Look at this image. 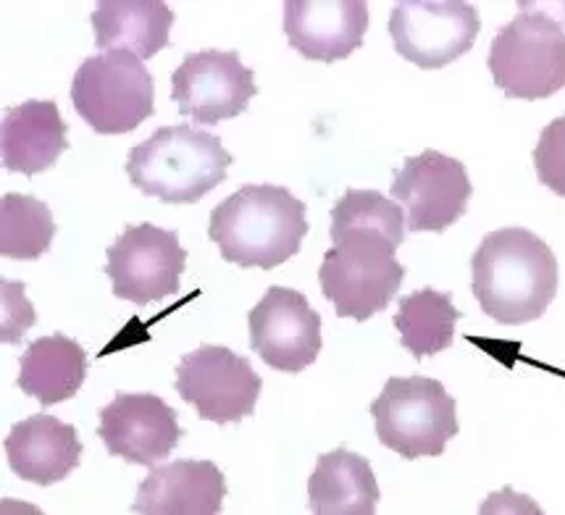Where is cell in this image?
Listing matches in <instances>:
<instances>
[{"label": "cell", "mask_w": 565, "mask_h": 515, "mask_svg": "<svg viewBox=\"0 0 565 515\" xmlns=\"http://www.w3.org/2000/svg\"><path fill=\"white\" fill-rule=\"evenodd\" d=\"M471 287L481 311L505 326L542 319L557 294V258L521 226L489 232L471 258Z\"/></svg>", "instance_id": "1"}, {"label": "cell", "mask_w": 565, "mask_h": 515, "mask_svg": "<svg viewBox=\"0 0 565 515\" xmlns=\"http://www.w3.org/2000/svg\"><path fill=\"white\" fill-rule=\"evenodd\" d=\"M306 203L279 184H245L211 211L209 239L243 269H277L300 253L311 226Z\"/></svg>", "instance_id": "2"}, {"label": "cell", "mask_w": 565, "mask_h": 515, "mask_svg": "<svg viewBox=\"0 0 565 515\" xmlns=\"http://www.w3.org/2000/svg\"><path fill=\"white\" fill-rule=\"evenodd\" d=\"M232 153L216 135L174 124L129 150L127 174L142 195L171 205H192L226 180Z\"/></svg>", "instance_id": "3"}, {"label": "cell", "mask_w": 565, "mask_h": 515, "mask_svg": "<svg viewBox=\"0 0 565 515\" xmlns=\"http://www.w3.org/2000/svg\"><path fill=\"white\" fill-rule=\"evenodd\" d=\"M519 6V17L494 34L487 66L505 98H553L565 87V30L547 9Z\"/></svg>", "instance_id": "4"}, {"label": "cell", "mask_w": 565, "mask_h": 515, "mask_svg": "<svg viewBox=\"0 0 565 515\" xmlns=\"http://www.w3.org/2000/svg\"><path fill=\"white\" fill-rule=\"evenodd\" d=\"M371 416L379 442L405 460L439 458L460 431L458 403L429 376H392L371 403Z\"/></svg>", "instance_id": "5"}, {"label": "cell", "mask_w": 565, "mask_h": 515, "mask_svg": "<svg viewBox=\"0 0 565 515\" xmlns=\"http://www.w3.org/2000/svg\"><path fill=\"white\" fill-rule=\"evenodd\" d=\"M72 103L93 132L127 135L156 114V85L132 53L106 51L82 61Z\"/></svg>", "instance_id": "6"}, {"label": "cell", "mask_w": 565, "mask_h": 515, "mask_svg": "<svg viewBox=\"0 0 565 515\" xmlns=\"http://www.w3.org/2000/svg\"><path fill=\"white\" fill-rule=\"evenodd\" d=\"M405 279V266L397 264L395 247L379 239L353 237L327 250L319 269L321 292L340 319L369 321L382 313Z\"/></svg>", "instance_id": "7"}, {"label": "cell", "mask_w": 565, "mask_h": 515, "mask_svg": "<svg viewBox=\"0 0 565 515\" xmlns=\"http://www.w3.org/2000/svg\"><path fill=\"white\" fill-rule=\"evenodd\" d=\"M177 393L203 421L226 426L255 414L264 379L224 345H200L177 366Z\"/></svg>", "instance_id": "8"}, {"label": "cell", "mask_w": 565, "mask_h": 515, "mask_svg": "<svg viewBox=\"0 0 565 515\" xmlns=\"http://www.w3.org/2000/svg\"><path fill=\"white\" fill-rule=\"evenodd\" d=\"M106 273L119 300L145 305L179 292L188 250L179 245L174 229L156 224H135L108 247Z\"/></svg>", "instance_id": "9"}, {"label": "cell", "mask_w": 565, "mask_h": 515, "mask_svg": "<svg viewBox=\"0 0 565 515\" xmlns=\"http://www.w3.org/2000/svg\"><path fill=\"white\" fill-rule=\"evenodd\" d=\"M479 30V11L466 0H399L390 17L397 53L418 68L450 66L471 51Z\"/></svg>", "instance_id": "10"}, {"label": "cell", "mask_w": 565, "mask_h": 515, "mask_svg": "<svg viewBox=\"0 0 565 515\" xmlns=\"http://www.w3.org/2000/svg\"><path fill=\"white\" fill-rule=\"evenodd\" d=\"M392 201L405 208V222L411 232H439L450 229L460 216H466L473 184L458 158L439 150L405 158L390 187Z\"/></svg>", "instance_id": "11"}, {"label": "cell", "mask_w": 565, "mask_h": 515, "mask_svg": "<svg viewBox=\"0 0 565 515\" xmlns=\"http://www.w3.org/2000/svg\"><path fill=\"white\" fill-rule=\"evenodd\" d=\"M255 95L258 87L253 68L243 66L237 51L209 47L190 53L171 74V100L179 106V114L203 127L245 114Z\"/></svg>", "instance_id": "12"}, {"label": "cell", "mask_w": 565, "mask_h": 515, "mask_svg": "<svg viewBox=\"0 0 565 515\" xmlns=\"http://www.w3.org/2000/svg\"><path fill=\"white\" fill-rule=\"evenodd\" d=\"M250 347L266 366L300 374L321 353V315L289 287H271L247 315Z\"/></svg>", "instance_id": "13"}, {"label": "cell", "mask_w": 565, "mask_h": 515, "mask_svg": "<svg viewBox=\"0 0 565 515\" xmlns=\"http://www.w3.org/2000/svg\"><path fill=\"white\" fill-rule=\"evenodd\" d=\"M177 410L158 395L119 393L111 405L100 408L98 437L108 455L132 465H156L169 458L182 439Z\"/></svg>", "instance_id": "14"}, {"label": "cell", "mask_w": 565, "mask_h": 515, "mask_svg": "<svg viewBox=\"0 0 565 515\" xmlns=\"http://www.w3.org/2000/svg\"><path fill=\"white\" fill-rule=\"evenodd\" d=\"M369 3L363 0H287L285 34L308 61L334 64L363 45Z\"/></svg>", "instance_id": "15"}, {"label": "cell", "mask_w": 565, "mask_h": 515, "mask_svg": "<svg viewBox=\"0 0 565 515\" xmlns=\"http://www.w3.org/2000/svg\"><path fill=\"white\" fill-rule=\"evenodd\" d=\"M226 497V479L211 460H174L150 471L137 490V515H216Z\"/></svg>", "instance_id": "16"}, {"label": "cell", "mask_w": 565, "mask_h": 515, "mask_svg": "<svg viewBox=\"0 0 565 515\" xmlns=\"http://www.w3.org/2000/svg\"><path fill=\"white\" fill-rule=\"evenodd\" d=\"M3 448L11 471L24 482L38 486L64 482L82 460L77 429L47 414H38L13 426Z\"/></svg>", "instance_id": "17"}, {"label": "cell", "mask_w": 565, "mask_h": 515, "mask_svg": "<svg viewBox=\"0 0 565 515\" xmlns=\"http://www.w3.org/2000/svg\"><path fill=\"white\" fill-rule=\"evenodd\" d=\"M66 121L56 100H24L3 114V167L13 174L34 176L56 167L68 150Z\"/></svg>", "instance_id": "18"}, {"label": "cell", "mask_w": 565, "mask_h": 515, "mask_svg": "<svg viewBox=\"0 0 565 515\" xmlns=\"http://www.w3.org/2000/svg\"><path fill=\"white\" fill-rule=\"evenodd\" d=\"M89 22L100 51H124L148 61L169 47L174 11L163 0H100Z\"/></svg>", "instance_id": "19"}, {"label": "cell", "mask_w": 565, "mask_h": 515, "mask_svg": "<svg viewBox=\"0 0 565 515\" xmlns=\"http://www.w3.org/2000/svg\"><path fill=\"white\" fill-rule=\"evenodd\" d=\"M379 497L382 492L371 463L348 448L321 455L308 479V500L316 515H374Z\"/></svg>", "instance_id": "20"}, {"label": "cell", "mask_w": 565, "mask_h": 515, "mask_svg": "<svg viewBox=\"0 0 565 515\" xmlns=\"http://www.w3.org/2000/svg\"><path fill=\"white\" fill-rule=\"evenodd\" d=\"M85 379L87 353L79 342L66 334H51L24 350L17 384L40 405H58L72 400Z\"/></svg>", "instance_id": "21"}, {"label": "cell", "mask_w": 565, "mask_h": 515, "mask_svg": "<svg viewBox=\"0 0 565 515\" xmlns=\"http://www.w3.org/2000/svg\"><path fill=\"white\" fill-rule=\"evenodd\" d=\"M458 321L460 311L452 305V294L424 287V290L399 298L395 329L403 347L416 361H424L452 347Z\"/></svg>", "instance_id": "22"}, {"label": "cell", "mask_w": 565, "mask_h": 515, "mask_svg": "<svg viewBox=\"0 0 565 515\" xmlns=\"http://www.w3.org/2000/svg\"><path fill=\"white\" fill-rule=\"evenodd\" d=\"M329 235L334 245L353 237H366L397 250L405 239V211L382 192L350 187L332 208Z\"/></svg>", "instance_id": "23"}, {"label": "cell", "mask_w": 565, "mask_h": 515, "mask_svg": "<svg viewBox=\"0 0 565 515\" xmlns=\"http://www.w3.org/2000/svg\"><path fill=\"white\" fill-rule=\"evenodd\" d=\"M56 237L53 213L40 197L9 192L0 201V256L38 260L51 250Z\"/></svg>", "instance_id": "24"}, {"label": "cell", "mask_w": 565, "mask_h": 515, "mask_svg": "<svg viewBox=\"0 0 565 515\" xmlns=\"http://www.w3.org/2000/svg\"><path fill=\"white\" fill-rule=\"evenodd\" d=\"M534 169L544 187L565 197V114L542 129L534 148Z\"/></svg>", "instance_id": "25"}, {"label": "cell", "mask_w": 565, "mask_h": 515, "mask_svg": "<svg viewBox=\"0 0 565 515\" xmlns=\"http://www.w3.org/2000/svg\"><path fill=\"white\" fill-rule=\"evenodd\" d=\"M0 290H3V332H0V340H3L6 345H17V342L34 326L38 313H34L30 300L24 298L22 281L0 279Z\"/></svg>", "instance_id": "26"}]
</instances>
